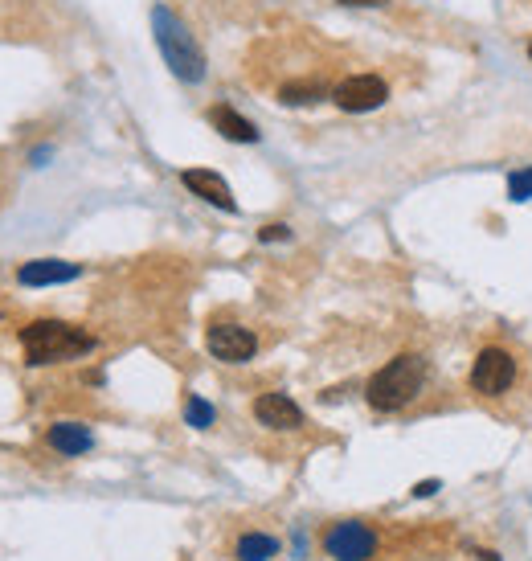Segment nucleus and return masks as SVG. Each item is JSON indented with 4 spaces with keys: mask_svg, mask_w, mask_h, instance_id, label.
Instances as JSON below:
<instances>
[{
    "mask_svg": "<svg viewBox=\"0 0 532 561\" xmlns=\"http://www.w3.org/2000/svg\"><path fill=\"white\" fill-rule=\"evenodd\" d=\"M21 349L29 365H58V361H78L95 349V336L62 320H33L21 328Z\"/></svg>",
    "mask_w": 532,
    "mask_h": 561,
    "instance_id": "1",
    "label": "nucleus"
},
{
    "mask_svg": "<svg viewBox=\"0 0 532 561\" xmlns=\"http://www.w3.org/2000/svg\"><path fill=\"white\" fill-rule=\"evenodd\" d=\"M422 385H426V361L418 353H402L369 377L365 398L377 414H393V410L410 406L422 394Z\"/></svg>",
    "mask_w": 532,
    "mask_h": 561,
    "instance_id": "2",
    "label": "nucleus"
},
{
    "mask_svg": "<svg viewBox=\"0 0 532 561\" xmlns=\"http://www.w3.org/2000/svg\"><path fill=\"white\" fill-rule=\"evenodd\" d=\"M152 33H156V46H160V54H164V62L176 78L181 82H201L205 78V54L197 46V37L189 33V25L172 9H164V5L152 9Z\"/></svg>",
    "mask_w": 532,
    "mask_h": 561,
    "instance_id": "3",
    "label": "nucleus"
},
{
    "mask_svg": "<svg viewBox=\"0 0 532 561\" xmlns=\"http://www.w3.org/2000/svg\"><path fill=\"white\" fill-rule=\"evenodd\" d=\"M516 373H520V361L508 353V349H483L471 365V390L479 398H504L512 385H516Z\"/></svg>",
    "mask_w": 532,
    "mask_h": 561,
    "instance_id": "4",
    "label": "nucleus"
},
{
    "mask_svg": "<svg viewBox=\"0 0 532 561\" xmlns=\"http://www.w3.org/2000/svg\"><path fill=\"white\" fill-rule=\"evenodd\" d=\"M324 549L332 561H369L377 553V533L365 521H340L328 529Z\"/></svg>",
    "mask_w": 532,
    "mask_h": 561,
    "instance_id": "5",
    "label": "nucleus"
},
{
    "mask_svg": "<svg viewBox=\"0 0 532 561\" xmlns=\"http://www.w3.org/2000/svg\"><path fill=\"white\" fill-rule=\"evenodd\" d=\"M385 99H389V86H385V78H377V74H352V78H344L336 91H332V103H336L340 111H348V115L377 111Z\"/></svg>",
    "mask_w": 532,
    "mask_h": 561,
    "instance_id": "6",
    "label": "nucleus"
},
{
    "mask_svg": "<svg viewBox=\"0 0 532 561\" xmlns=\"http://www.w3.org/2000/svg\"><path fill=\"white\" fill-rule=\"evenodd\" d=\"M205 344H209V353L217 361H226V365H242L258 353V336L242 324H230V320H221V324H209L205 332Z\"/></svg>",
    "mask_w": 532,
    "mask_h": 561,
    "instance_id": "7",
    "label": "nucleus"
},
{
    "mask_svg": "<svg viewBox=\"0 0 532 561\" xmlns=\"http://www.w3.org/2000/svg\"><path fill=\"white\" fill-rule=\"evenodd\" d=\"M82 275L78 263H66V258H33V263L17 267V283L21 287H54V283H74Z\"/></svg>",
    "mask_w": 532,
    "mask_h": 561,
    "instance_id": "8",
    "label": "nucleus"
},
{
    "mask_svg": "<svg viewBox=\"0 0 532 561\" xmlns=\"http://www.w3.org/2000/svg\"><path fill=\"white\" fill-rule=\"evenodd\" d=\"M181 181H185V189H189V193H197L201 201H209V205H217V209H226V213H234V209H238V201H234L230 185L221 181L217 172H209V168H185V172H181Z\"/></svg>",
    "mask_w": 532,
    "mask_h": 561,
    "instance_id": "9",
    "label": "nucleus"
},
{
    "mask_svg": "<svg viewBox=\"0 0 532 561\" xmlns=\"http://www.w3.org/2000/svg\"><path fill=\"white\" fill-rule=\"evenodd\" d=\"M254 418L262 426H271V430H295V426H303V410L287 394H258Z\"/></svg>",
    "mask_w": 532,
    "mask_h": 561,
    "instance_id": "10",
    "label": "nucleus"
},
{
    "mask_svg": "<svg viewBox=\"0 0 532 561\" xmlns=\"http://www.w3.org/2000/svg\"><path fill=\"white\" fill-rule=\"evenodd\" d=\"M46 443L58 451V455H86L95 447V435H91V426H82V422H54L46 430Z\"/></svg>",
    "mask_w": 532,
    "mask_h": 561,
    "instance_id": "11",
    "label": "nucleus"
},
{
    "mask_svg": "<svg viewBox=\"0 0 532 561\" xmlns=\"http://www.w3.org/2000/svg\"><path fill=\"white\" fill-rule=\"evenodd\" d=\"M209 123L217 127L221 136H226L230 144H258V127L250 123V119H242L230 103H217V107H209Z\"/></svg>",
    "mask_w": 532,
    "mask_h": 561,
    "instance_id": "12",
    "label": "nucleus"
},
{
    "mask_svg": "<svg viewBox=\"0 0 532 561\" xmlns=\"http://www.w3.org/2000/svg\"><path fill=\"white\" fill-rule=\"evenodd\" d=\"M324 99V82L320 78H291L279 86V103L283 107H312Z\"/></svg>",
    "mask_w": 532,
    "mask_h": 561,
    "instance_id": "13",
    "label": "nucleus"
},
{
    "mask_svg": "<svg viewBox=\"0 0 532 561\" xmlns=\"http://www.w3.org/2000/svg\"><path fill=\"white\" fill-rule=\"evenodd\" d=\"M234 553H238V561H266L279 553V541L271 533H242Z\"/></svg>",
    "mask_w": 532,
    "mask_h": 561,
    "instance_id": "14",
    "label": "nucleus"
},
{
    "mask_svg": "<svg viewBox=\"0 0 532 561\" xmlns=\"http://www.w3.org/2000/svg\"><path fill=\"white\" fill-rule=\"evenodd\" d=\"M213 418H217V410H213L205 398H197V394H189V398H185V422H189V426L209 430V426H213Z\"/></svg>",
    "mask_w": 532,
    "mask_h": 561,
    "instance_id": "15",
    "label": "nucleus"
},
{
    "mask_svg": "<svg viewBox=\"0 0 532 561\" xmlns=\"http://www.w3.org/2000/svg\"><path fill=\"white\" fill-rule=\"evenodd\" d=\"M508 197L512 201H532V168H520L508 177Z\"/></svg>",
    "mask_w": 532,
    "mask_h": 561,
    "instance_id": "16",
    "label": "nucleus"
},
{
    "mask_svg": "<svg viewBox=\"0 0 532 561\" xmlns=\"http://www.w3.org/2000/svg\"><path fill=\"white\" fill-rule=\"evenodd\" d=\"M287 238H291L287 226H262L258 230V242H287Z\"/></svg>",
    "mask_w": 532,
    "mask_h": 561,
    "instance_id": "17",
    "label": "nucleus"
},
{
    "mask_svg": "<svg viewBox=\"0 0 532 561\" xmlns=\"http://www.w3.org/2000/svg\"><path fill=\"white\" fill-rule=\"evenodd\" d=\"M340 5H357V9H377V5H385V0H340Z\"/></svg>",
    "mask_w": 532,
    "mask_h": 561,
    "instance_id": "18",
    "label": "nucleus"
},
{
    "mask_svg": "<svg viewBox=\"0 0 532 561\" xmlns=\"http://www.w3.org/2000/svg\"><path fill=\"white\" fill-rule=\"evenodd\" d=\"M434 492H438V480H426V484L414 488V496H434Z\"/></svg>",
    "mask_w": 532,
    "mask_h": 561,
    "instance_id": "19",
    "label": "nucleus"
},
{
    "mask_svg": "<svg viewBox=\"0 0 532 561\" xmlns=\"http://www.w3.org/2000/svg\"><path fill=\"white\" fill-rule=\"evenodd\" d=\"M528 58H532V41H528Z\"/></svg>",
    "mask_w": 532,
    "mask_h": 561,
    "instance_id": "20",
    "label": "nucleus"
}]
</instances>
